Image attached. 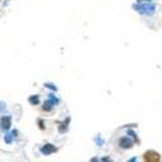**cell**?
I'll list each match as a JSON object with an SVG mask.
<instances>
[{"instance_id":"obj_1","label":"cell","mask_w":162,"mask_h":162,"mask_svg":"<svg viewBox=\"0 0 162 162\" xmlns=\"http://www.w3.org/2000/svg\"><path fill=\"white\" fill-rule=\"evenodd\" d=\"M134 8L136 9L139 13L142 14H148V16H151V14L154 13L156 11V5L153 4V3H145V4H140V5H134Z\"/></svg>"},{"instance_id":"obj_2","label":"cell","mask_w":162,"mask_h":162,"mask_svg":"<svg viewBox=\"0 0 162 162\" xmlns=\"http://www.w3.org/2000/svg\"><path fill=\"white\" fill-rule=\"evenodd\" d=\"M144 160L149 161V162H157L161 160V156L158 154V153H156L154 151H149L144 154Z\"/></svg>"},{"instance_id":"obj_3","label":"cell","mask_w":162,"mask_h":162,"mask_svg":"<svg viewBox=\"0 0 162 162\" xmlns=\"http://www.w3.org/2000/svg\"><path fill=\"white\" fill-rule=\"evenodd\" d=\"M40 152L43 153V154H46V156L52 154L53 152H56V147L52 145V144H46V145H44L43 148L40 149Z\"/></svg>"},{"instance_id":"obj_4","label":"cell","mask_w":162,"mask_h":162,"mask_svg":"<svg viewBox=\"0 0 162 162\" xmlns=\"http://www.w3.org/2000/svg\"><path fill=\"white\" fill-rule=\"evenodd\" d=\"M11 123H12V118L9 116H5L1 118V121H0V125H1V128L3 130H8V128L11 127Z\"/></svg>"},{"instance_id":"obj_5","label":"cell","mask_w":162,"mask_h":162,"mask_svg":"<svg viewBox=\"0 0 162 162\" xmlns=\"http://www.w3.org/2000/svg\"><path fill=\"white\" fill-rule=\"evenodd\" d=\"M119 147H121V148H123V149L131 148V147H132V142H131L127 136H125V137H122V139L119 140Z\"/></svg>"},{"instance_id":"obj_6","label":"cell","mask_w":162,"mask_h":162,"mask_svg":"<svg viewBox=\"0 0 162 162\" xmlns=\"http://www.w3.org/2000/svg\"><path fill=\"white\" fill-rule=\"evenodd\" d=\"M52 106H53V104L51 103L49 100H48V101H46V103H44V105H43V109L46 110V112H49V110L52 109Z\"/></svg>"},{"instance_id":"obj_7","label":"cell","mask_w":162,"mask_h":162,"mask_svg":"<svg viewBox=\"0 0 162 162\" xmlns=\"http://www.w3.org/2000/svg\"><path fill=\"white\" fill-rule=\"evenodd\" d=\"M29 101H30V104L37 105L39 103V96H31V97L29 99Z\"/></svg>"},{"instance_id":"obj_8","label":"cell","mask_w":162,"mask_h":162,"mask_svg":"<svg viewBox=\"0 0 162 162\" xmlns=\"http://www.w3.org/2000/svg\"><path fill=\"white\" fill-rule=\"evenodd\" d=\"M49 101H51V103H52L53 105H55V104H57V103H58V99L56 97L55 95H52V94H51V95H49Z\"/></svg>"},{"instance_id":"obj_9","label":"cell","mask_w":162,"mask_h":162,"mask_svg":"<svg viewBox=\"0 0 162 162\" xmlns=\"http://www.w3.org/2000/svg\"><path fill=\"white\" fill-rule=\"evenodd\" d=\"M13 132H12V134H7V135H5V143H8V144H9V143H12V137H13Z\"/></svg>"},{"instance_id":"obj_10","label":"cell","mask_w":162,"mask_h":162,"mask_svg":"<svg viewBox=\"0 0 162 162\" xmlns=\"http://www.w3.org/2000/svg\"><path fill=\"white\" fill-rule=\"evenodd\" d=\"M46 86H47V87H49L51 89H55V91H56V87H55V86H52V85H51V83H47Z\"/></svg>"},{"instance_id":"obj_11","label":"cell","mask_w":162,"mask_h":162,"mask_svg":"<svg viewBox=\"0 0 162 162\" xmlns=\"http://www.w3.org/2000/svg\"><path fill=\"white\" fill-rule=\"evenodd\" d=\"M4 109V103H0V112Z\"/></svg>"},{"instance_id":"obj_12","label":"cell","mask_w":162,"mask_h":162,"mask_svg":"<svg viewBox=\"0 0 162 162\" xmlns=\"http://www.w3.org/2000/svg\"><path fill=\"white\" fill-rule=\"evenodd\" d=\"M139 1H142V0H139ZM148 1H149V0H148Z\"/></svg>"}]
</instances>
